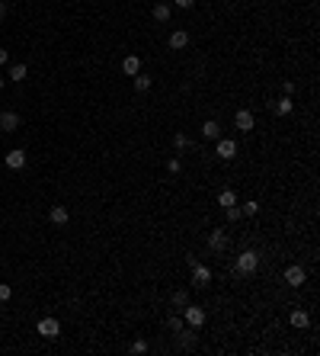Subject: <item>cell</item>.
Returning a JSON list of instances; mask_svg holds the SVG:
<instances>
[{
    "instance_id": "cell-1",
    "label": "cell",
    "mask_w": 320,
    "mask_h": 356,
    "mask_svg": "<svg viewBox=\"0 0 320 356\" xmlns=\"http://www.w3.org/2000/svg\"><path fill=\"white\" fill-rule=\"evenodd\" d=\"M256 267H260V254H256V251H243L237 260H234V270H237L240 276H247V273H256Z\"/></svg>"
},
{
    "instance_id": "cell-2",
    "label": "cell",
    "mask_w": 320,
    "mask_h": 356,
    "mask_svg": "<svg viewBox=\"0 0 320 356\" xmlns=\"http://www.w3.org/2000/svg\"><path fill=\"white\" fill-rule=\"evenodd\" d=\"M215 154L221 161H234V157H237V141L234 138H215Z\"/></svg>"
},
{
    "instance_id": "cell-3",
    "label": "cell",
    "mask_w": 320,
    "mask_h": 356,
    "mask_svg": "<svg viewBox=\"0 0 320 356\" xmlns=\"http://www.w3.org/2000/svg\"><path fill=\"white\" fill-rule=\"evenodd\" d=\"M35 331H39L45 340H55L61 334V324H58V318H42V321L35 324Z\"/></svg>"
},
{
    "instance_id": "cell-4",
    "label": "cell",
    "mask_w": 320,
    "mask_h": 356,
    "mask_svg": "<svg viewBox=\"0 0 320 356\" xmlns=\"http://www.w3.org/2000/svg\"><path fill=\"white\" fill-rule=\"evenodd\" d=\"M285 283L292 286V289H301V286L308 283V273H304V270L298 267V263H292V267L285 270Z\"/></svg>"
},
{
    "instance_id": "cell-5",
    "label": "cell",
    "mask_w": 320,
    "mask_h": 356,
    "mask_svg": "<svg viewBox=\"0 0 320 356\" xmlns=\"http://www.w3.org/2000/svg\"><path fill=\"white\" fill-rule=\"evenodd\" d=\"M182 318H186L189 328H202V324H205V312L199 305H186V308H182Z\"/></svg>"
},
{
    "instance_id": "cell-6",
    "label": "cell",
    "mask_w": 320,
    "mask_h": 356,
    "mask_svg": "<svg viewBox=\"0 0 320 356\" xmlns=\"http://www.w3.org/2000/svg\"><path fill=\"white\" fill-rule=\"evenodd\" d=\"M189 267H192V283H195V286H208V283H211V270L205 267V263L195 260V263H189Z\"/></svg>"
},
{
    "instance_id": "cell-7",
    "label": "cell",
    "mask_w": 320,
    "mask_h": 356,
    "mask_svg": "<svg viewBox=\"0 0 320 356\" xmlns=\"http://www.w3.org/2000/svg\"><path fill=\"white\" fill-rule=\"evenodd\" d=\"M6 167H10V170H22V167H26V151H19V148L6 151Z\"/></svg>"
},
{
    "instance_id": "cell-8",
    "label": "cell",
    "mask_w": 320,
    "mask_h": 356,
    "mask_svg": "<svg viewBox=\"0 0 320 356\" xmlns=\"http://www.w3.org/2000/svg\"><path fill=\"white\" fill-rule=\"evenodd\" d=\"M234 125H237L240 132L250 135V128L256 125V122H253V112H250V109H237V116H234Z\"/></svg>"
},
{
    "instance_id": "cell-9",
    "label": "cell",
    "mask_w": 320,
    "mask_h": 356,
    "mask_svg": "<svg viewBox=\"0 0 320 356\" xmlns=\"http://www.w3.org/2000/svg\"><path fill=\"white\" fill-rule=\"evenodd\" d=\"M122 74H128V77L141 74V58L138 55H125V58H122Z\"/></svg>"
},
{
    "instance_id": "cell-10",
    "label": "cell",
    "mask_w": 320,
    "mask_h": 356,
    "mask_svg": "<svg viewBox=\"0 0 320 356\" xmlns=\"http://www.w3.org/2000/svg\"><path fill=\"white\" fill-rule=\"evenodd\" d=\"M208 247H211V251H224V247H227V234H224V228H215V231L208 234Z\"/></svg>"
},
{
    "instance_id": "cell-11",
    "label": "cell",
    "mask_w": 320,
    "mask_h": 356,
    "mask_svg": "<svg viewBox=\"0 0 320 356\" xmlns=\"http://www.w3.org/2000/svg\"><path fill=\"white\" fill-rule=\"evenodd\" d=\"M0 128H3V132H16V128H19V116H16V112H0Z\"/></svg>"
},
{
    "instance_id": "cell-12",
    "label": "cell",
    "mask_w": 320,
    "mask_h": 356,
    "mask_svg": "<svg viewBox=\"0 0 320 356\" xmlns=\"http://www.w3.org/2000/svg\"><path fill=\"white\" fill-rule=\"evenodd\" d=\"M48 218H51V225H67V218H71V212H67L64 206H51Z\"/></svg>"
},
{
    "instance_id": "cell-13",
    "label": "cell",
    "mask_w": 320,
    "mask_h": 356,
    "mask_svg": "<svg viewBox=\"0 0 320 356\" xmlns=\"http://www.w3.org/2000/svg\"><path fill=\"white\" fill-rule=\"evenodd\" d=\"M186 45H189V32H186V29L170 32V48H186Z\"/></svg>"
},
{
    "instance_id": "cell-14",
    "label": "cell",
    "mask_w": 320,
    "mask_h": 356,
    "mask_svg": "<svg viewBox=\"0 0 320 356\" xmlns=\"http://www.w3.org/2000/svg\"><path fill=\"white\" fill-rule=\"evenodd\" d=\"M292 324H295V328H308V324H311V315L308 312H304V308H295V312H292Z\"/></svg>"
},
{
    "instance_id": "cell-15",
    "label": "cell",
    "mask_w": 320,
    "mask_h": 356,
    "mask_svg": "<svg viewBox=\"0 0 320 356\" xmlns=\"http://www.w3.org/2000/svg\"><path fill=\"white\" fill-rule=\"evenodd\" d=\"M202 135H205V138H211V141H215V138H221V125L215 122V119H208V122L202 125Z\"/></svg>"
},
{
    "instance_id": "cell-16",
    "label": "cell",
    "mask_w": 320,
    "mask_h": 356,
    "mask_svg": "<svg viewBox=\"0 0 320 356\" xmlns=\"http://www.w3.org/2000/svg\"><path fill=\"white\" fill-rule=\"evenodd\" d=\"M218 206H221V209L237 206V196H234V189H221V193H218Z\"/></svg>"
},
{
    "instance_id": "cell-17",
    "label": "cell",
    "mask_w": 320,
    "mask_h": 356,
    "mask_svg": "<svg viewBox=\"0 0 320 356\" xmlns=\"http://www.w3.org/2000/svg\"><path fill=\"white\" fill-rule=\"evenodd\" d=\"M272 109H276V112H279V116H288V112H292V109H295V103H292V100H288V96H282V100H279V103H272Z\"/></svg>"
},
{
    "instance_id": "cell-18",
    "label": "cell",
    "mask_w": 320,
    "mask_h": 356,
    "mask_svg": "<svg viewBox=\"0 0 320 356\" xmlns=\"http://www.w3.org/2000/svg\"><path fill=\"white\" fill-rule=\"evenodd\" d=\"M154 19H157V22H166V19H170V3H157V6H154Z\"/></svg>"
},
{
    "instance_id": "cell-19",
    "label": "cell",
    "mask_w": 320,
    "mask_h": 356,
    "mask_svg": "<svg viewBox=\"0 0 320 356\" xmlns=\"http://www.w3.org/2000/svg\"><path fill=\"white\" fill-rule=\"evenodd\" d=\"M151 84H154V80H151L148 74H135V90H141V93H144V90H151Z\"/></svg>"
},
{
    "instance_id": "cell-20",
    "label": "cell",
    "mask_w": 320,
    "mask_h": 356,
    "mask_svg": "<svg viewBox=\"0 0 320 356\" xmlns=\"http://www.w3.org/2000/svg\"><path fill=\"white\" fill-rule=\"evenodd\" d=\"M10 80H26V64H10Z\"/></svg>"
},
{
    "instance_id": "cell-21",
    "label": "cell",
    "mask_w": 320,
    "mask_h": 356,
    "mask_svg": "<svg viewBox=\"0 0 320 356\" xmlns=\"http://www.w3.org/2000/svg\"><path fill=\"white\" fill-rule=\"evenodd\" d=\"M240 212H243V215H256V212H260V202H256V199H247V202L240 206Z\"/></svg>"
},
{
    "instance_id": "cell-22",
    "label": "cell",
    "mask_w": 320,
    "mask_h": 356,
    "mask_svg": "<svg viewBox=\"0 0 320 356\" xmlns=\"http://www.w3.org/2000/svg\"><path fill=\"white\" fill-rule=\"evenodd\" d=\"M173 305H176V308H186V305H189V295L182 292V289H179V292H173Z\"/></svg>"
},
{
    "instance_id": "cell-23",
    "label": "cell",
    "mask_w": 320,
    "mask_h": 356,
    "mask_svg": "<svg viewBox=\"0 0 320 356\" xmlns=\"http://www.w3.org/2000/svg\"><path fill=\"white\" fill-rule=\"evenodd\" d=\"M224 215L231 218V222H240V218H243V212H240V206H227V209H224Z\"/></svg>"
},
{
    "instance_id": "cell-24",
    "label": "cell",
    "mask_w": 320,
    "mask_h": 356,
    "mask_svg": "<svg viewBox=\"0 0 320 356\" xmlns=\"http://www.w3.org/2000/svg\"><path fill=\"white\" fill-rule=\"evenodd\" d=\"M166 170H170L173 177H176V173L182 170V161H179V157H170V161H166Z\"/></svg>"
},
{
    "instance_id": "cell-25",
    "label": "cell",
    "mask_w": 320,
    "mask_h": 356,
    "mask_svg": "<svg viewBox=\"0 0 320 356\" xmlns=\"http://www.w3.org/2000/svg\"><path fill=\"white\" fill-rule=\"evenodd\" d=\"M173 145H176V148L182 151V148H189V138H186L182 132H176V135H173Z\"/></svg>"
},
{
    "instance_id": "cell-26",
    "label": "cell",
    "mask_w": 320,
    "mask_h": 356,
    "mask_svg": "<svg viewBox=\"0 0 320 356\" xmlns=\"http://www.w3.org/2000/svg\"><path fill=\"white\" fill-rule=\"evenodd\" d=\"M132 353H148V340H135V344H132Z\"/></svg>"
},
{
    "instance_id": "cell-27",
    "label": "cell",
    "mask_w": 320,
    "mask_h": 356,
    "mask_svg": "<svg viewBox=\"0 0 320 356\" xmlns=\"http://www.w3.org/2000/svg\"><path fill=\"white\" fill-rule=\"evenodd\" d=\"M10 295H13V289H10V286H6V283H0V302H6V299H10Z\"/></svg>"
},
{
    "instance_id": "cell-28",
    "label": "cell",
    "mask_w": 320,
    "mask_h": 356,
    "mask_svg": "<svg viewBox=\"0 0 320 356\" xmlns=\"http://www.w3.org/2000/svg\"><path fill=\"white\" fill-rule=\"evenodd\" d=\"M170 331H182V318H176V315H170Z\"/></svg>"
},
{
    "instance_id": "cell-29",
    "label": "cell",
    "mask_w": 320,
    "mask_h": 356,
    "mask_svg": "<svg viewBox=\"0 0 320 356\" xmlns=\"http://www.w3.org/2000/svg\"><path fill=\"white\" fill-rule=\"evenodd\" d=\"M173 3H176V6H182V10H189V6H192L195 0H173Z\"/></svg>"
},
{
    "instance_id": "cell-30",
    "label": "cell",
    "mask_w": 320,
    "mask_h": 356,
    "mask_svg": "<svg viewBox=\"0 0 320 356\" xmlns=\"http://www.w3.org/2000/svg\"><path fill=\"white\" fill-rule=\"evenodd\" d=\"M6 61H10V51H3V48H0V64H6Z\"/></svg>"
},
{
    "instance_id": "cell-31",
    "label": "cell",
    "mask_w": 320,
    "mask_h": 356,
    "mask_svg": "<svg viewBox=\"0 0 320 356\" xmlns=\"http://www.w3.org/2000/svg\"><path fill=\"white\" fill-rule=\"evenodd\" d=\"M3 13H6V3H0V16H3Z\"/></svg>"
},
{
    "instance_id": "cell-32",
    "label": "cell",
    "mask_w": 320,
    "mask_h": 356,
    "mask_svg": "<svg viewBox=\"0 0 320 356\" xmlns=\"http://www.w3.org/2000/svg\"><path fill=\"white\" fill-rule=\"evenodd\" d=\"M0 90H3V77H0Z\"/></svg>"
}]
</instances>
